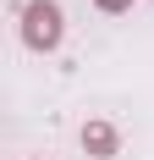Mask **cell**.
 I'll use <instances>...</instances> for the list:
<instances>
[{"mask_svg":"<svg viewBox=\"0 0 154 160\" xmlns=\"http://www.w3.org/2000/svg\"><path fill=\"white\" fill-rule=\"evenodd\" d=\"M22 39L33 50H55L61 44V6L55 0H33L28 11H22Z\"/></svg>","mask_w":154,"mask_h":160,"instance_id":"6da1fadb","label":"cell"},{"mask_svg":"<svg viewBox=\"0 0 154 160\" xmlns=\"http://www.w3.org/2000/svg\"><path fill=\"white\" fill-rule=\"evenodd\" d=\"M83 149H88L94 160H110L116 155V132H110L105 122H88V127H83Z\"/></svg>","mask_w":154,"mask_h":160,"instance_id":"7a4b0ae2","label":"cell"},{"mask_svg":"<svg viewBox=\"0 0 154 160\" xmlns=\"http://www.w3.org/2000/svg\"><path fill=\"white\" fill-rule=\"evenodd\" d=\"M94 6H99V11H127L132 0H94Z\"/></svg>","mask_w":154,"mask_h":160,"instance_id":"3957f363","label":"cell"}]
</instances>
